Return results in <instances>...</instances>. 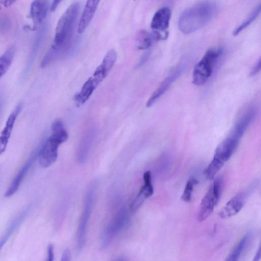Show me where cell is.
Segmentation results:
<instances>
[{
    "label": "cell",
    "instance_id": "cell-1",
    "mask_svg": "<svg viewBox=\"0 0 261 261\" xmlns=\"http://www.w3.org/2000/svg\"><path fill=\"white\" fill-rule=\"evenodd\" d=\"M79 10V3L75 2L70 5L60 18L54 42L44 56L47 61L52 62L69 48Z\"/></svg>",
    "mask_w": 261,
    "mask_h": 261
},
{
    "label": "cell",
    "instance_id": "cell-2",
    "mask_svg": "<svg viewBox=\"0 0 261 261\" xmlns=\"http://www.w3.org/2000/svg\"><path fill=\"white\" fill-rule=\"evenodd\" d=\"M216 11V5L213 2H200L182 12L178 19V28L184 34L194 33L208 23Z\"/></svg>",
    "mask_w": 261,
    "mask_h": 261
},
{
    "label": "cell",
    "instance_id": "cell-3",
    "mask_svg": "<svg viewBox=\"0 0 261 261\" xmlns=\"http://www.w3.org/2000/svg\"><path fill=\"white\" fill-rule=\"evenodd\" d=\"M51 130L52 134L40 147L38 155L39 163L43 168L50 166L56 161L59 146L68 138L60 120H56L52 123Z\"/></svg>",
    "mask_w": 261,
    "mask_h": 261
},
{
    "label": "cell",
    "instance_id": "cell-4",
    "mask_svg": "<svg viewBox=\"0 0 261 261\" xmlns=\"http://www.w3.org/2000/svg\"><path fill=\"white\" fill-rule=\"evenodd\" d=\"M223 50L212 48L206 51L201 59L194 66L192 79L193 83L197 86L203 85L211 76L214 67Z\"/></svg>",
    "mask_w": 261,
    "mask_h": 261
},
{
    "label": "cell",
    "instance_id": "cell-5",
    "mask_svg": "<svg viewBox=\"0 0 261 261\" xmlns=\"http://www.w3.org/2000/svg\"><path fill=\"white\" fill-rule=\"evenodd\" d=\"M127 217L125 207L121 206L104 229L101 239V249H106L110 245L114 238L124 227Z\"/></svg>",
    "mask_w": 261,
    "mask_h": 261
},
{
    "label": "cell",
    "instance_id": "cell-6",
    "mask_svg": "<svg viewBox=\"0 0 261 261\" xmlns=\"http://www.w3.org/2000/svg\"><path fill=\"white\" fill-rule=\"evenodd\" d=\"M96 186L93 184L87 193L84 207L77 231V246L79 250H81L84 245L87 231V225L90 217L93 202L94 194Z\"/></svg>",
    "mask_w": 261,
    "mask_h": 261
},
{
    "label": "cell",
    "instance_id": "cell-7",
    "mask_svg": "<svg viewBox=\"0 0 261 261\" xmlns=\"http://www.w3.org/2000/svg\"><path fill=\"white\" fill-rule=\"evenodd\" d=\"M171 17V10L168 7H162L155 12L150 23V27L154 34V37L159 39H164L162 33H166L169 26Z\"/></svg>",
    "mask_w": 261,
    "mask_h": 261
},
{
    "label": "cell",
    "instance_id": "cell-8",
    "mask_svg": "<svg viewBox=\"0 0 261 261\" xmlns=\"http://www.w3.org/2000/svg\"><path fill=\"white\" fill-rule=\"evenodd\" d=\"M255 112L253 106L245 108L238 116L230 135L240 140L253 121Z\"/></svg>",
    "mask_w": 261,
    "mask_h": 261
},
{
    "label": "cell",
    "instance_id": "cell-9",
    "mask_svg": "<svg viewBox=\"0 0 261 261\" xmlns=\"http://www.w3.org/2000/svg\"><path fill=\"white\" fill-rule=\"evenodd\" d=\"M116 59L117 53L114 49H111L107 52L101 64L96 68L93 76L90 77L97 87L108 75Z\"/></svg>",
    "mask_w": 261,
    "mask_h": 261
},
{
    "label": "cell",
    "instance_id": "cell-10",
    "mask_svg": "<svg viewBox=\"0 0 261 261\" xmlns=\"http://www.w3.org/2000/svg\"><path fill=\"white\" fill-rule=\"evenodd\" d=\"M240 139L229 135L217 147L213 158L223 163L227 161L235 152Z\"/></svg>",
    "mask_w": 261,
    "mask_h": 261
},
{
    "label": "cell",
    "instance_id": "cell-11",
    "mask_svg": "<svg viewBox=\"0 0 261 261\" xmlns=\"http://www.w3.org/2000/svg\"><path fill=\"white\" fill-rule=\"evenodd\" d=\"M39 149L40 148H37L31 154L30 158L16 175L5 192V197H10L18 191L28 171L35 160L38 158Z\"/></svg>",
    "mask_w": 261,
    "mask_h": 261
},
{
    "label": "cell",
    "instance_id": "cell-12",
    "mask_svg": "<svg viewBox=\"0 0 261 261\" xmlns=\"http://www.w3.org/2000/svg\"><path fill=\"white\" fill-rule=\"evenodd\" d=\"M144 184L139 193L132 202L130 210L132 212L137 210L146 199L153 193V188L151 184V174L150 171H146L143 174Z\"/></svg>",
    "mask_w": 261,
    "mask_h": 261
},
{
    "label": "cell",
    "instance_id": "cell-13",
    "mask_svg": "<svg viewBox=\"0 0 261 261\" xmlns=\"http://www.w3.org/2000/svg\"><path fill=\"white\" fill-rule=\"evenodd\" d=\"M22 108V103L18 104L9 116L5 126L0 135V155L6 150L15 122Z\"/></svg>",
    "mask_w": 261,
    "mask_h": 261
},
{
    "label": "cell",
    "instance_id": "cell-14",
    "mask_svg": "<svg viewBox=\"0 0 261 261\" xmlns=\"http://www.w3.org/2000/svg\"><path fill=\"white\" fill-rule=\"evenodd\" d=\"M246 194L240 192L231 198L219 212L222 219H226L236 215L243 207Z\"/></svg>",
    "mask_w": 261,
    "mask_h": 261
},
{
    "label": "cell",
    "instance_id": "cell-15",
    "mask_svg": "<svg viewBox=\"0 0 261 261\" xmlns=\"http://www.w3.org/2000/svg\"><path fill=\"white\" fill-rule=\"evenodd\" d=\"M96 133V128L92 127L84 134L77 151V160L79 163H82L86 160Z\"/></svg>",
    "mask_w": 261,
    "mask_h": 261
},
{
    "label": "cell",
    "instance_id": "cell-16",
    "mask_svg": "<svg viewBox=\"0 0 261 261\" xmlns=\"http://www.w3.org/2000/svg\"><path fill=\"white\" fill-rule=\"evenodd\" d=\"M49 9L48 0H34L30 10V17L33 21L34 27L39 25L46 17Z\"/></svg>",
    "mask_w": 261,
    "mask_h": 261
},
{
    "label": "cell",
    "instance_id": "cell-17",
    "mask_svg": "<svg viewBox=\"0 0 261 261\" xmlns=\"http://www.w3.org/2000/svg\"><path fill=\"white\" fill-rule=\"evenodd\" d=\"M181 72V67H178L166 77L148 99L146 107H151L167 91L172 83L180 75Z\"/></svg>",
    "mask_w": 261,
    "mask_h": 261
},
{
    "label": "cell",
    "instance_id": "cell-18",
    "mask_svg": "<svg viewBox=\"0 0 261 261\" xmlns=\"http://www.w3.org/2000/svg\"><path fill=\"white\" fill-rule=\"evenodd\" d=\"M212 186L203 196L200 203L197 218L201 222L206 219L213 212L214 206L217 205Z\"/></svg>",
    "mask_w": 261,
    "mask_h": 261
},
{
    "label": "cell",
    "instance_id": "cell-19",
    "mask_svg": "<svg viewBox=\"0 0 261 261\" xmlns=\"http://www.w3.org/2000/svg\"><path fill=\"white\" fill-rule=\"evenodd\" d=\"M100 0H87L77 26V32L82 33L92 21Z\"/></svg>",
    "mask_w": 261,
    "mask_h": 261
},
{
    "label": "cell",
    "instance_id": "cell-20",
    "mask_svg": "<svg viewBox=\"0 0 261 261\" xmlns=\"http://www.w3.org/2000/svg\"><path fill=\"white\" fill-rule=\"evenodd\" d=\"M96 87L91 79L89 77L84 84L80 92L75 95L74 100L76 103L79 106L84 103L91 96Z\"/></svg>",
    "mask_w": 261,
    "mask_h": 261
},
{
    "label": "cell",
    "instance_id": "cell-21",
    "mask_svg": "<svg viewBox=\"0 0 261 261\" xmlns=\"http://www.w3.org/2000/svg\"><path fill=\"white\" fill-rule=\"evenodd\" d=\"M252 236L251 231H248L233 247L228 254L226 260L234 261L237 260L240 255L247 247Z\"/></svg>",
    "mask_w": 261,
    "mask_h": 261
},
{
    "label": "cell",
    "instance_id": "cell-22",
    "mask_svg": "<svg viewBox=\"0 0 261 261\" xmlns=\"http://www.w3.org/2000/svg\"><path fill=\"white\" fill-rule=\"evenodd\" d=\"M15 53V46H11L0 56V79L11 65Z\"/></svg>",
    "mask_w": 261,
    "mask_h": 261
},
{
    "label": "cell",
    "instance_id": "cell-23",
    "mask_svg": "<svg viewBox=\"0 0 261 261\" xmlns=\"http://www.w3.org/2000/svg\"><path fill=\"white\" fill-rule=\"evenodd\" d=\"M260 12V5L259 4L254 9L246 19L234 30L233 32V36H236L238 35L249 26L257 18Z\"/></svg>",
    "mask_w": 261,
    "mask_h": 261
},
{
    "label": "cell",
    "instance_id": "cell-24",
    "mask_svg": "<svg viewBox=\"0 0 261 261\" xmlns=\"http://www.w3.org/2000/svg\"><path fill=\"white\" fill-rule=\"evenodd\" d=\"M152 38V35L147 31L140 30L136 37L138 48L141 50L148 49L151 45Z\"/></svg>",
    "mask_w": 261,
    "mask_h": 261
},
{
    "label": "cell",
    "instance_id": "cell-25",
    "mask_svg": "<svg viewBox=\"0 0 261 261\" xmlns=\"http://www.w3.org/2000/svg\"><path fill=\"white\" fill-rule=\"evenodd\" d=\"M46 31V28H43L39 32V35H38L37 37L36 38V41L34 43L32 52L31 53L29 61L27 63V65L26 66L24 73L27 72L30 67H31L32 63L34 62V61L35 60L36 55H37V53L38 51V50L40 48V45L41 44V42L42 41L43 37L45 34V32Z\"/></svg>",
    "mask_w": 261,
    "mask_h": 261
},
{
    "label": "cell",
    "instance_id": "cell-26",
    "mask_svg": "<svg viewBox=\"0 0 261 261\" xmlns=\"http://www.w3.org/2000/svg\"><path fill=\"white\" fill-rule=\"evenodd\" d=\"M27 211H24L22 213L20 214L11 224L7 231L5 233L4 236L3 237L0 241V251L4 245L6 243L7 241L9 239V237L11 236L13 232L15 230L16 228L21 223L22 221L27 215Z\"/></svg>",
    "mask_w": 261,
    "mask_h": 261
},
{
    "label": "cell",
    "instance_id": "cell-27",
    "mask_svg": "<svg viewBox=\"0 0 261 261\" xmlns=\"http://www.w3.org/2000/svg\"><path fill=\"white\" fill-rule=\"evenodd\" d=\"M224 163L213 158L204 170V174L207 179H213L216 173L223 167Z\"/></svg>",
    "mask_w": 261,
    "mask_h": 261
},
{
    "label": "cell",
    "instance_id": "cell-28",
    "mask_svg": "<svg viewBox=\"0 0 261 261\" xmlns=\"http://www.w3.org/2000/svg\"><path fill=\"white\" fill-rule=\"evenodd\" d=\"M199 181L195 177L192 176L187 181L184 192L181 196V199L188 202L191 201L192 193L194 186L197 185Z\"/></svg>",
    "mask_w": 261,
    "mask_h": 261
},
{
    "label": "cell",
    "instance_id": "cell-29",
    "mask_svg": "<svg viewBox=\"0 0 261 261\" xmlns=\"http://www.w3.org/2000/svg\"><path fill=\"white\" fill-rule=\"evenodd\" d=\"M211 186L212 187L215 198L218 203L222 191V178L221 177H218L216 178L214 180V182Z\"/></svg>",
    "mask_w": 261,
    "mask_h": 261
},
{
    "label": "cell",
    "instance_id": "cell-30",
    "mask_svg": "<svg viewBox=\"0 0 261 261\" xmlns=\"http://www.w3.org/2000/svg\"><path fill=\"white\" fill-rule=\"evenodd\" d=\"M260 59H258L257 62L255 63V64L254 65V66L252 67L251 71H250V75H254L257 74L260 69Z\"/></svg>",
    "mask_w": 261,
    "mask_h": 261
},
{
    "label": "cell",
    "instance_id": "cell-31",
    "mask_svg": "<svg viewBox=\"0 0 261 261\" xmlns=\"http://www.w3.org/2000/svg\"><path fill=\"white\" fill-rule=\"evenodd\" d=\"M150 55V53L149 52H147L144 54L140 59V61L138 63L136 68H139L141 67L143 65H144L147 60H148Z\"/></svg>",
    "mask_w": 261,
    "mask_h": 261
},
{
    "label": "cell",
    "instance_id": "cell-32",
    "mask_svg": "<svg viewBox=\"0 0 261 261\" xmlns=\"http://www.w3.org/2000/svg\"><path fill=\"white\" fill-rule=\"evenodd\" d=\"M54 259V246L52 244L47 247V260L53 261Z\"/></svg>",
    "mask_w": 261,
    "mask_h": 261
},
{
    "label": "cell",
    "instance_id": "cell-33",
    "mask_svg": "<svg viewBox=\"0 0 261 261\" xmlns=\"http://www.w3.org/2000/svg\"><path fill=\"white\" fill-rule=\"evenodd\" d=\"M70 259V254L68 249H65L61 256L62 261H67Z\"/></svg>",
    "mask_w": 261,
    "mask_h": 261
},
{
    "label": "cell",
    "instance_id": "cell-34",
    "mask_svg": "<svg viewBox=\"0 0 261 261\" xmlns=\"http://www.w3.org/2000/svg\"><path fill=\"white\" fill-rule=\"evenodd\" d=\"M61 1L62 0H53L50 7V10L51 11H55L56 10Z\"/></svg>",
    "mask_w": 261,
    "mask_h": 261
},
{
    "label": "cell",
    "instance_id": "cell-35",
    "mask_svg": "<svg viewBox=\"0 0 261 261\" xmlns=\"http://www.w3.org/2000/svg\"><path fill=\"white\" fill-rule=\"evenodd\" d=\"M261 256V251H260V246L259 247L256 253V255L253 259L254 261H258L260 258Z\"/></svg>",
    "mask_w": 261,
    "mask_h": 261
},
{
    "label": "cell",
    "instance_id": "cell-36",
    "mask_svg": "<svg viewBox=\"0 0 261 261\" xmlns=\"http://www.w3.org/2000/svg\"><path fill=\"white\" fill-rule=\"evenodd\" d=\"M15 0H2L3 5L8 7L11 5Z\"/></svg>",
    "mask_w": 261,
    "mask_h": 261
},
{
    "label": "cell",
    "instance_id": "cell-37",
    "mask_svg": "<svg viewBox=\"0 0 261 261\" xmlns=\"http://www.w3.org/2000/svg\"><path fill=\"white\" fill-rule=\"evenodd\" d=\"M1 108H2V101H1V99L0 98V112H1Z\"/></svg>",
    "mask_w": 261,
    "mask_h": 261
}]
</instances>
